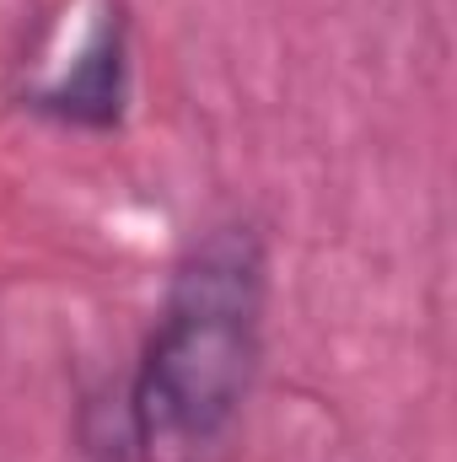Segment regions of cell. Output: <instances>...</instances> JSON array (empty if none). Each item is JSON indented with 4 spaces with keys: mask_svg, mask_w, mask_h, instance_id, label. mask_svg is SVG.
<instances>
[{
    "mask_svg": "<svg viewBox=\"0 0 457 462\" xmlns=\"http://www.w3.org/2000/svg\"><path fill=\"white\" fill-rule=\"evenodd\" d=\"M264 334V247L247 226H216L178 269L145 339L129 436L140 462H227Z\"/></svg>",
    "mask_w": 457,
    "mask_h": 462,
    "instance_id": "1",
    "label": "cell"
},
{
    "mask_svg": "<svg viewBox=\"0 0 457 462\" xmlns=\"http://www.w3.org/2000/svg\"><path fill=\"white\" fill-rule=\"evenodd\" d=\"M118 103H124V38H118V22H103L92 32V43L81 49L76 70H65L54 87H43L33 97V108L54 118H70V124H114Z\"/></svg>",
    "mask_w": 457,
    "mask_h": 462,
    "instance_id": "2",
    "label": "cell"
}]
</instances>
